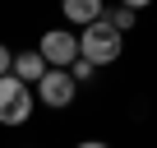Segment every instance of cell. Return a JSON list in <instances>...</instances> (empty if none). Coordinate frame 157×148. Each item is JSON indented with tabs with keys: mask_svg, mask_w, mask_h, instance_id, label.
<instances>
[{
	"mask_svg": "<svg viewBox=\"0 0 157 148\" xmlns=\"http://www.w3.org/2000/svg\"><path fill=\"white\" fill-rule=\"evenodd\" d=\"M125 33L116 28V23H106V19H97V23H88V28H78V56L83 60H93V65H111L116 56H120V42Z\"/></svg>",
	"mask_w": 157,
	"mask_h": 148,
	"instance_id": "1",
	"label": "cell"
},
{
	"mask_svg": "<svg viewBox=\"0 0 157 148\" xmlns=\"http://www.w3.org/2000/svg\"><path fill=\"white\" fill-rule=\"evenodd\" d=\"M33 84H23L19 74H0V125H23L33 116Z\"/></svg>",
	"mask_w": 157,
	"mask_h": 148,
	"instance_id": "2",
	"label": "cell"
},
{
	"mask_svg": "<svg viewBox=\"0 0 157 148\" xmlns=\"http://www.w3.org/2000/svg\"><path fill=\"white\" fill-rule=\"evenodd\" d=\"M33 88H37L42 107H51V111H65V107L74 102V93H78V84H74V74H69V69H56V65H51V69L42 74V79H37Z\"/></svg>",
	"mask_w": 157,
	"mask_h": 148,
	"instance_id": "3",
	"label": "cell"
},
{
	"mask_svg": "<svg viewBox=\"0 0 157 148\" xmlns=\"http://www.w3.org/2000/svg\"><path fill=\"white\" fill-rule=\"evenodd\" d=\"M37 51L46 56V65H56V69H69V65L78 60V37H74L69 28H51V33H42Z\"/></svg>",
	"mask_w": 157,
	"mask_h": 148,
	"instance_id": "4",
	"label": "cell"
},
{
	"mask_svg": "<svg viewBox=\"0 0 157 148\" xmlns=\"http://www.w3.org/2000/svg\"><path fill=\"white\" fill-rule=\"evenodd\" d=\"M60 14L69 23H78V28H88V23H97L106 14V5H102V0H60Z\"/></svg>",
	"mask_w": 157,
	"mask_h": 148,
	"instance_id": "5",
	"label": "cell"
},
{
	"mask_svg": "<svg viewBox=\"0 0 157 148\" xmlns=\"http://www.w3.org/2000/svg\"><path fill=\"white\" fill-rule=\"evenodd\" d=\"M46 69H51V65H46V56H42L37 46H33V51H14V74H19L23 84H37Z\"/></svg>",
	"mask_w": 157,
	"mask_h": 148,
	"instance_id": "6",
	"label": "cell"
},
{
	"mask_svg": "<svg viewBox=\"0 0 157 148\" xmlns=\"http://www.w3.org/2000/svg\"><path fill=\"white\" fill-rule=\"evenodd\" d=\"M102 19H106V23H116L120 33H129V28H134V19H139V10H129V5H116V10H106Z\"/></svg>",
	"mask_w": 157,
	"mask_h": 148,
	"instance_id": "7",
	"label": "cell"
},
{
	"mask_svg": "<svg viewBox=\"0 0 157 148\" xmlns=\"http://www.w3.org/2000/svg\"><path fill=\"white\" fill-rule=\"evenodd\" d=\"M93 69H97V65H93V60H83V56H78V60L69 65V74H74V84H88V79H93Z\"/></svg>",
	"mask_w": 157,
	"mask_h": 148,
	"instance_id": "8",
	"label": "cell"
},
{
	"mask_svg": "<svg viewBox=\"0 0 157 148\" xmlns=\"http://www.w3.org/2000/svg\"><path fill=\"white\" fill-rule=\"evenodd\" d=\"M10 69H14V51L0 42V74H10Z\"/></svg>",
	"mask_w": 157,
	"mask_h": 148,
	"instance_id": "9",
	"label": "cell"
},
{
	"mask_svg": "<svg viewBox=\"0 0 157 148\" xmlns=\"http://www.w3.org/2000/svg\"><path fill=\"white\" fill-rule=\"evenodd\" d=\"M74 148H111V143H102V139H83V143H74Z\"/></svg>",
	"mask_w": 157,
	"mask_h": 148,
	"instance_id": "10",
	"label": "cell"
},
{
	"mask_svg": "<svg viewBox=\"0 0 157 148\" xmlns=\"http://www.w3.org/2000/svg\"><path fill=\"white\" fill-rule=\"evenodd\" d=\"M120 5H129V10H148L152 0H120Z\"/></svg>",
	"mask_w": 157,
	"mask_h": 148,
	"instance_id": "11",
	"label": "cell"
}]
</instances>
